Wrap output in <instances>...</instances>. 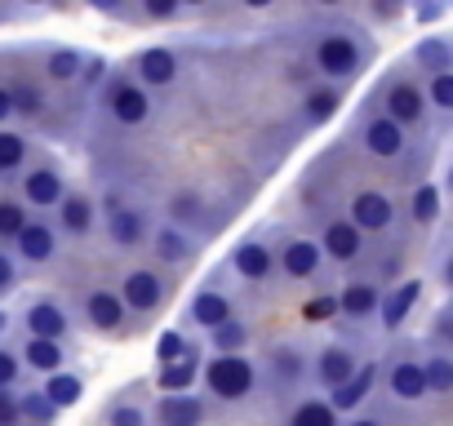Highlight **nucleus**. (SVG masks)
Returning a JSON list of instances; mask_svg holds the SVG:
<instances>
[{
  "mask_svg": "<svg viewBox=\"0 0 453 426\" xmlns=\"http://www.w3.org/2000/svg\"><path fill=\"white\" fill-rule=\"evenodd\" d=\"M200 382H204V391H209L213 399L236 404V399L254 395V386H258V369H254L250 355H213V360L200 369Z\"/></svg>",
  "mask_w": 453,
  "mask_h": 426,
  "instance_id": "1",
  "label": "nucleus"
},
{
  "mask_svg": "<svg viewBox=\"0 0 453 426\" xmlns=\"http://www.w3.org/2000/svg\"><path fill=\"white\" fill-rule=\"evenodd\" d=\"M311 58H316V72H320V76H329V80H351V76L360 72V63H365V49H360V41H356L351 32H325V36L316 41Z\"/></svg>",
  "mask_w": 453,
  "mask_h": 426,
  "instance_id": "2",
  "label": "nucleus"
},
{
  "mask_svg": "<svg viewBox=\"0 0 453 426\" xmlns=\"http://www.w3.org/2000/svg\"><path fill=\"white\" fill-rule=\"evenodd\" d=\"M107 111H111L116 125L138 129V125L151 120V94H147L138 80H116V85L107 89Z\"/></svg>",
  "mask_w": 453,
  "mask_h": 426,
  "instance_id": "3",
  "label": "nucleus"
},
{
  "mask_svg": "<svg viewBox=\"0 0 453 426\" xmlns=\"http://www.w3.org/2000/svg\"><path fill=\"white\" fill-rule=\"evenodd\" d=\"M19 191H23V209H58L67 195V182L54 164H36L19 178Z\"/></svg>",
  "mask_w": 453,
  "mask_h": 426,
  "instance_id": "4",
  "label": "nucleus"
},
{
  "mask_svg": "<svg viewBox=\"0 0 453 426\" xmlns=\"http://www.w3.org/2000/svg\"><path fill=\"white\" fill-rule=\"evenodd\" d=\"M120 302H125V311H138V316H147V311H156L160 302H165V280L156 276V271H147V267H138V271H129L125 280H120Z\"/></svg>",
  "mask_w": 453,
  "mask_h": 426,
  "instance_id": "5",
  "label": "nucleus"
},
{
  "mask_svg": "<svg viewBox=\"0 0 453 426\" xmlns=\"http://www.w3.org/2000/svg\"><path fill=\"white\" fill-rule=\"evenodd\" d=\"M14 249H19V258H23L27 267H45V262H54V254H58V232H54L45 218H27V227L14 236Z\"/></svg>",
  "mask_w": 453,
  "mask_h": 426,
  "instance_id": "6",
  "label": "nucleus"
},
{
  "mask_svg": "<svg viewBox=\"0 0 453 426\" xmlns=\"http://www.w3.org/2000/svg\"><path fill=\"white\" fill-rule=\"evenodd\" d=\"M107 236H111V245H120V249H138L142 240H151L147 213H142L138 204H111V209H107Z\"/></svg>",
  "mask_w": 453,
  "mask_h": 426,
  "instance_id": "7",
  "label": "nucleus"
},
{
  "mask_svg": "<svg viewBox=\"0 0 453 426\" xmlns=\"http://www.w3.org/2000/svg\"><path fill=\"white\" fill-rule=\"evenodd\" d=\"M391 218H395V209H391V200H387L382 191H360V195L351 200V218H347V223L365 236V232H387Z\"/></svg>",
  "mask_w": 453,
  "mask_h": 426,
  "instance_id": "8",
  "label": "nucleus"
},
{
  "mask_svg": "<svg viewBox=\"0 0 453 426\" xmlns=\"http://www.w3.org/2000/svg\"><path fill=\"white\" fill-rule=\"evenodd\" d=\"M187 320L191 324H200V329H218V324H226V320H232V298H226L222 289H196L191 293V302H187Z\"/></svg>",
  "mask_w": 453,
  "mask_h": 426,
  "instance_id": "9",
  "label": "nucleus"
},
{
  "mask_svg": "<svg viewBox=\"0 0 453 426\" xmlns=\"http://www.w3.org/2000/svg\"><path fill=\"white\" fill-rule=\"evenodd\" d=\"M178 80V54L165 49V45H151L138 54V85L151 94V89H165Z\"/></svg>",
  "mask_w": 453,
  "mask_h": 426,
  "instance_id": "10",
  "label": "nucleus"
},
{
  "mask_svg": "<svg viewBox=\"0 0 453 426\" xmlns=\"http://www.w3.org/2000/svg\"><path fill=\"white\" fill-rule=\"evenodd\" d=\"M422 111H426V98H422V89L413 85V80H395L391 89H387V120L391 125H418L422 120Z\"/></svg>",
  "mask_w": 453,
  "mask_h": 426,
  "instance_id": "11",
  "label": "nucleus"
},
{
  "mask_svg": "<svg viewBox=\"0 0 453 426\" xmlns=\"http://www.w3.org/2000/svg\"><path fill=\"white\" fill-rule=\"evenodd\" d=\"M85 320H89V329H98V333H116L120 320H125L120 293H116V289H89V293H85Z\"/></svg>",
  "mask_w": 453,
  "mask_h": 426,
  "instance_id": "12",
  "label": "nucleus"
},
{
  "mask_svg": "<svg viewBox=\"0 0 453 426\" xmlns=\"http://www.w3.org/2000/svg\"><path fill=\"white\" fill-rule=\"evenodd\" d=\"M27 338H45V342H63L67 338V329H72V320H67V311L58 307V302H32L27 307Z\"/></svg>",
  "mask_w": 453,
  "mask_h": 426,
  "instance_id": "13",
  "label": "nucleus"
},
{
  "mask_svg": "<svg viewBox=\"0 0 453 426\" xmlns=\"http://www.w3.org/2000/svg\"><path fill=\"white\" fill-rule=\"evenodd\" d=\"M360 249H365V236H360L347 218H334V223L325 227V236H320V254L334 258V262H356Z\"/></svg>",
  "mask_w": 453,
  "mask_h": 426,
  "instance_id": "14",
  "label": "nucleus"
},
{
  "mask_svg": "<svg viewBox=\"0 0 453 426\" xmlns=\"http://www.w3.org/2000/svg\"><path fill=\"white\" fill-rule=\"evenodd\" d=\"M94 223H98V204H94L85 191H67L63 204H58V227H63L67 236H89Z\"/></svg>",
  "mask_w": 453,
  "mask_h": 426,
  "instance_id": "15",
  "label": "nucleus"
},
{
  "mask_svg": "<svg viewBox=\"0 0 453 426\" xmlns=\"http://www.w3.org/2000/svg\"><path fill=\"white\" fill-rule=\"evenodd\" d=\"M360 142H365V151H369V156H378V160H395V156L404 151V129H400V125H391L387 116H373V120L365 125Z\"/></svg>",
  "mask_w": 453,
  "mask_h": 426,
  "instance_id": "16",
  "label": "nucleus"
},
{
  "mask_svg": "<svg viewBox=\"0 0 453 426\" xmlns=\"http://www.w3.org/2000/svg\"><path fill=\"white\" fill-rule=\"evenodd\" d=\"M232 271L245 276V280H267L276 271V258H272V249L263 240H241L232 249Z\"/></svg>",
  "mask_w": 453,
  "mask_h": 426,
  "instance_id": "17",
  "label": "nucleus"
},
{
  "mask_svg": "<svg viewBox=\"0 0 453 426\" xmlns=\"http://www.w3.org/2000/svg\"><path fill=\"white\" fill-rule=\"evenodd\" d=\"M320 262H325V254H320L316 240H289V245L280 249V271H285L289 280H311V276L320 271Z\"/></svg>",
  "mask_w": 453,
  "mask_h": 426,
  "instance_id": "18",
  "label": "nucleus"
},
{
  "mask_svg": "<svg viewBox=\"0 0 453 426\" xmlns=\"http://www.w3.org/2000/svg\"><path fill=\"white\" fill-rule=\"evenodd\" d=\"M356 355L347 351V346H325L320 355H316V382L320 386H329V391H338L342 382H351L356 377Z\"/></svg>",
  "mask_w": 453,
  "mask_h": 426,
  "instance_id": "19",
  "label": "nucleus"
},
{
  "mask_svg": "<svg viewBox=\"0 0 453 426\" xmlns=\"http://www.w3.org/2000/svg\"><path fill=\"white\" fill-rule=\"evenodd\" d=\"M160 426H204V399L200 395H160L156 404Z\"/></svg>",
  "mask_w": 453,
  "mask_h": 426,
  "instance_id": "20",
  "label": "nucleus"
},
{
  "mask_svg": "<svg viewBox=\"0 0 453 426\" xmlns=\"http://www.w3.org/2000/svg\"><path fill=\"white\" fill-rule=\"evenodd\" d=\"M378 307H382V293H378L373 280H351V285L338 293V311L351 316V320H365V316H373Z\"/></svg>",
  "mask_w": 453,
  "mask_h": 426,
  "instance_id": "21",
  "label": "nucleus"
},
{
  "mask_svg": "<svg viewBox=\"0 0 453 426\" xmlns=\"http://www.w3.org/2000/svg\"><path fill=\"white\" fill-rule=\"evenodd\" d=\"M151 254H156L160 262H169V267H182V262H191L196 245H191L187 232H178V227H160V232H151Z\"/></svg>",
  "mask_w": 453,
  "mask_h": 426,
  "instance_id": "22",
  "label": "nucleus"
},
{
  "mask_svg": "<svg viewBox=\"0 0 453 426\" xmlns=\"http://www.w3.org/2000/svg\"><path fill=\"white\" fill-rule=\"evenodd\" d=\"M418 298H422V280H404V285H395V289L382 298V307H378V311H382V329H400Z\"/></svg>",
  "mask_w": 453,
  "mask_h": 426,
  "instance_id": "23",
  "label": "nucleus"
},
{
  "mask_svg": "<svg viewBox=\"0 0 453 426\" xmlns=\"http://www.w3.org/2000/svg\"><path fill=\"white\" fill-rule=\"evenodd\" d=\"M19 360L27 364V369H36V373H58L63 364H67V351H63V342H45V338H27L23 342V351H19Z\"/></svg>",
  "mask_w": 453,
  "mask_h": 426,
  "instance_id": "24",
  "label": "nucleus"
},
{
  "mask_svg": "<svg viewBox=\"0 0 453 426\" xmlns=\"http://www.w3.org/2000/svg\"><path fill=\"white\" fill-rule=\"evenodd\" d=\"M373 377H378V369H373V364H360L351 382H342L338 391H329V408H334V413H351V408H360L365 395H369V386H373Z\"/></svg>",
  "mask_w": 453,
  "mask_h": 426,
  "instance_id": "25",
  "label": "nucleus"
},
{
  "mask_svg": "<svg viewBox=\"0 0 453 426\" xmlns=\"http://www.w3.org/2000/svg\"><path fill=\"white\" fill-rule=\"evenodd\" d=\"M387 386L395 399H422L426 395V377H422V364L413 360H395L391 373H387Z\"/></svg>",
  "mask_w": 453,
  "mask_h": 426,
  "instance_id": "26",
  "label": "nucleus"
},
{
  "mask_svg": "<svg viewBox=\"0 0 453 426\" xmlns=\"http://www.w3.org/2000/svg\"><path fill=\"white\" fill-rule=\"evenodd\" d=\"M45 399L63 413V408H72V404H81V395H85V377L81 373H67V369H58V373H50L45 377Z\"/></svg>",
  "mask_w": 453,
  "mask_h": 426,
  "instance_id": "27",
  "label": "nucleus"
},
{
  "mask_svg": "<svg viewBox=\"0 0 453 426\" xmlns=\"http://www.w3.org/2000/svg\"><path fill=\"white\" fill-rule=\"evenodd\" d=\"M204 213H209V204H204V195L200 191H173L169 195V227H196V223H204Z\"/></svg>",
  "mask_w": 453,
  "mask_h": 426,
  "instance_id": "28",
  "label": "nucleus"
},
{
  "mask_svg": "<svg viewBox=\"0 0 453 426\" xmlns=\"http://www.w3.org/2000/svg\"><path fill=\"white\" fill-rule=\"evenodd\" d=\"M196 377H200V364H196V351H187L178 364H165L156 382H160L165 395H187V386H191Z\"/></svg>",
  "mask_w": 453,
  "mask_h": 426,
  "instance_id": "29",
  "label": "nucleus"
},
{
  "mask_svg": "<svg viewBox=\"0 0 453 426\" xmlns=\"http://www.w3.org/2000/svg\"><path fill=\"white\" fill-rule=\"evenodd\" d=\"M209 342H213V355H245V346H250V324L232 316L226 324H218V329L209 333Z\"/></svg>",
  "mask_w": 453,
  "mask_h": 426,
  "instance_id": "30",
  "label": "nucleus"
},
{
  "mask_svg": "<svg viewBox=\"0 0 453 426\" xmlns=\"http://www.w3.org/2000/svg\"><path fill=\"white\" fill-rule=\"evenodd\" d=\"M81 72H85V54L81 49H50V58H45V76L50 80L67 85V80H81Z\"/></svg>",
  "mask_w": 453,
  "mask_h": 426,
  "instance_id": "31",
  "label": "nucleus"
},
{
  "mask_svg": "<svg viewBox=\"0 0 453 426\" xmlns=\"http://www.w3.org/2000/svg\"><path fill=\"white\" fill-rule=\"evenodd\" d=\"M14 399H19V422H27V426H54L58 408L45 399V391H27V395H14Z\"/></svg>",
  "mask_w": 453,
  "mask_h": 426,
  "instance_id": "32",
  "label": "nucleus"
},
{
  "mask_svg": "<svg viewBox=\"0 0 453 426\" xmlns=\"http://www.w3.org/2000/svg\"><path fill=\"white\" fill-rule=\"evenodd\" d=\"M27 164V138L14 129H0V173H19Z\"/></svg>",
  "mask_w": 453,
  "mask_h": 426,
  "instance_id": "33",
  "label": "nucleus"
},
{
  "mask_svg": "<svg viewBox=\"0 0 453 426\" xmlns=\"http://www.w3.org/2000/svg\"><path fill=\"white\" fill-rule=\"evenodd\" d=\"M289 426H338V413L329 408V399H303L289 413Z\"/></svg>",
  "mask_w": 453,
  "mask_h": 426,
  "instance_id": "34",
  "label": "nucleus"
},
{
  "mask_svg": "<svg viewBox=\"0 0 453 426\" xmlns=\"http://www.w3.org/2000/svg\"><path fill=\"white\" fill-rule=\"evenodd\" d=\"M413 58L431 72V76H440V72H449V63H453V49L444 45V41H435V36H426V41H418V49H413Z\"/></svg>",
  "mask_w": 453,
  "mask_h": 426,
  "instance_id": "35",
  "label": "nucleus"
},
{
  "mask_svg": "<svg viewBox=\"0 0 453 426\" xmlns=\"http://www.w3.org/2000/svg\"><path fill=\"white\" fill-rule=\"evenodd\" d=\"M32 213L23 209V200H0V240H14L27 227Z\"/></svg>",
  "mask_w": 453,
  "mask_h": 426,
  "instance_id": "36",
  "label": "nucleus"
},
{
  "mask_svg": "<svg viewBox=\"0 0 453 426\" xmlns=\"http://www.w3.org/2000/svg\"><path fill=\"white\" fill-rule=\"evenodd\" d=\"M422 377H426V391H453V360L449 355H431L426 364H422Z\"/></svg>",
  "mask_w": 453,
  "mask_h": 426,
  "instance_id": "37",
  "label": "nucleus"
},
{
  "mask_svg": "<svg viewBox=\"0 0 453 426\" xmlns=\"http://www.w3.org/2000/svg\"><path fill=\"white\" fill-rule=\"evenodd\" d=\"M409 213H413V223H435V213H440V191L426 182V186H418L413 191V204H409Z\"/></svg>",
  "mask_w": 453,
  "mask_h": 426,
  "instance_id": "38",
  "label": "nucleus"
},
{
  "mask_svg": "<svg viewBox=\"0 0 453 426\" xmlns=\"http://www.w3.org/2000/svg\"><path fill=\"white\" fill-rule=\"evenodd\" d=\"M10 98H14V116H41L45 111V94L36 85H10Z\"/></svg>",
  "mask_w": 453,
  "mask_h": 426,
  "instance_id": "39",
  "label": "nucleus"
},
{
  "mask_svg": "<svg viewBox=\"0 0 453 426\" xmlns=\"http://www.w3.org/2000/svg\"><path fill=\"white\" fill-rule=\"evenodd\" d=\"M338 103H342L338 89H311V94H307V120H311V125H325V120L338 111Z\"/></svg>",
  "mask_w": 453,
  "mask_h": 426,
  "instance_id": "40",
  "label": "nucleus"
},
{
  "mask_svg": "<svg viewBox=\"0 0 453 426\" xmlns=\"http://www.w3.org/2000/svg\"><path fill=\"white\" fill-rule=\"evenodd\" d=\"M187 351H191V346H187V338H182L178 329H165V333L156 338V360H160V369H165V364H178Z\"/></svg>",
  "mask_w": 453,
  "mask_h": 426,
  "instance_id": "41",
  "label": "nucleus"
},
{
  "mask_svg": "<svg viewBox=\"0 0 453 426\" xmlns=\"http://www.w3.org/2000/svg\"><path fill=\"white\" fill-rule=\"evenodd\" d=\"M426 98H431L440 111H453V72H440V76H431V85H426Z\"/></svg>",
  "mask_w": 453,
  "mask_h": 426,
  "instance_id": "42",
  "label": "nucleus"
},
{
  "mask_svg": "<svg viewBox=\"0 0 453 426\" xmlns=\"http://www.w3.org/2000/svg\"><path fill=\"white\" fill-rule=\"evenodd\" d=\"M272 369H276V377H285V382H289V377H298V373H303V355H298L294 346H280V351L272 355Z\"/></svg>",
  "mask_w": 453,
  "mask_h": 426,
  "instance_id": "43",
  "label": "nucleus"
},
{
  "mask_svg": "<svg viewBox=\"0 0 453 426\" xmlns=\"http://www.w3.org/2000/svg\"><path fill=\"white\" fill-rule=\"evenodd\" d=\"M107 426H147V413L138 404H111L107 408Z\"/></svg>",
  "mask_w": 453,
  "mask_h": 426,
  "instance_id": "44",
  "label": "nucleus"
},
{
  "mask_svg": "<svg viewBox=\"0 0 453 426\" xmlns=\"http://www.w3.org/2000/svg\"><path fill=\"white\" fill-rule=\"evenodd\" d=\"M142 14L151 23H173L182 14V5H178V0H142Z\"/></svg>",
  "mask_w": 453,
  "mask_h": 426,
  "instance_id": "45",
  "label": "nucleus"
},
{
  "mask_svg": "<svg viewBox=\"0 0 453 426\" xmlns=\"http://www.w3.org/2000/svg\"><path fill=\"white\" fill-rule=\"evenodd\" d=\"M19 369H23L19 351H5V346H0V391H10V386L19 382Z\"/></svg>",
  "mask_w": 453,
  "mask_h": 426,
  "instance_id": "46",
  "label": "nucleus"
},
{
  "mask_svg": "<svg viewBox=\"0 0 453 426\" xmlns=\"http://www.w3.org/2000/svg\"><path fill=\"white\" fill-rule=\"evenodd\" d=\"M334 311H338V298H316V302H307V311H303V316L320 324V320H329Z\"/></svg>",
  "mask_w": 453,
  "mask_h": 426,
  "instance_id": "47",
  "label": "nucleus"
},
{
  "mask_svg": "<svg viewBox=\"0 0 453 426\" xmlns=\"http://www.w3.org/2000/svg\"><path fill=\"white\" fill-rule=\"evenodd\" d=\"M0 426H19V399L10 391H0Z\"/></svg>",
  "mask_w": 453,
  "mask_h": 426,
  "instance_id": "48",
  "label": "nucleus"
},
{
  "mask_svg": "<svg viewBox=\"0 0 453 426\" xmlns=\"http://www.w3.org/2000/svg\"><path fill=\"white\" fill-rule=\"evenodd\" d=\"M19 285V271H14V258L10 254H0V293H10Z\"/></svg>",
  "mask_w": 453,
  "mask_h": 426,
  "instance_id": "49",
  "label": "nucleus"
},
{
  "mask_svg": "<svg viewBox=\"0 0 453 426\" xmlns=\"http://www.w3.org/2000/svg\"><path fill=\"white\" fill-rule=\"evenodd\" d=\"M98 76H107V58H85V72H81V80H85V85H94Z\"/></svg>",
  "mask_w": 453,
  "mask_h": 426,
  "instance_id": "50",
  "label": "nucleus"
},
{
  "mask_svg": "<svg viewBox=\"0 0 453 426\" xmlns=\"http://www.w3.org/2000/svg\"><path fill=\"white\" fill-rule=\"evenodd\" d=\"M14 116V98H10V85H0V125Z\"/></svg>",
  "mask_w": 453,
  "mask_h": 426,
  "instance_id": "51",
  "label": "nucleus"
},
{
  "mask_svg": "<svg viewBox=\"0 0 453 426\" xmlns=\"http://www.w3.org/2000/svg\"><path fill=\"white\" fill-rule=\"evenodd\" d=\"M440 14H444V5H422V10H418L422 23H431V19H440Z\"/></svg>",
  "mask_w": 453,
  "mask_h": 426,
  "instance_id": "52",
  "label": "nucleus"
},
{
  "mask_svg": "<svg viewBox=\"0 0 453 426\" xmlns=\"http://www.w3.org/2000/svg\"><path fill=\"white\" fill-rule=\"evenodd\" d=\"M351 426H382V422H378V417H356Z\"/></svg>",
  "mask_w": 453,
  "mask_h": 426,
  "instance_id": "53",
  "label": "nucleus"
},
{
  "mask_svg": "<svg viewBox=\"0 0 453 426\" xmlns=\"http://www.w3.org/2000/svg\"><path fill=\"white\" fill-rule=\"evenodd\" d=\"M444 285H449V289H453V258H449V262H444Z\"/></svg>",
  "mask_w": 453,
  "mask_h": 426,
  "instance_id": "54",
  "label": "nucleus"
},
{
  "mask_svg": "<svg viewBox=\"0 0 453 426\" xmlns=\"http://www.w3.org/2000/svg\"><path fill=\"white\" fill-rule=\"evenodd\" d=\"M5 329H10V316H5V311H0V333H5Z\"/></svg>",
  "mask_w": 453,
  "mask_h": 426,
  "instance_id": "55",
  "label": "nucleus"
},
{
  "mask_svg": "<svg viewBox=\"0 0 453 426\" xmlns=\"http://www.w3.org/2000/svg\"><path fill=\"white\" fill-rule=\"evenodd\" d=\"M444 186H449V195H453V169H449V182H444Z\"/></svg>",
  "mask_w": 453,
  "mask_h": 426,
  "instance_id": "56",
  "label": "nucleus"
}]
</instances>
